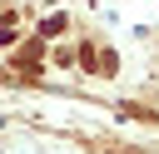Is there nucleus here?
Returning <instances> with one entry per match:
<instances>
[{
	"instance_id": "f257e3e1",
	"label": "nucleus",
	"mask_w": 159,
	"mask_h": 154,
	"mask_svg": "<svg viewBox=\"0 0 159 154\" xmlns=\"http://www.w3.org/2000/svg\"><path fill=\"white\" fill-rule=\"evenodd\" d=\"M60 30H65V15H50V20L40 25V40H45V35H60Z\"/></svg>"
}]
</instances>
